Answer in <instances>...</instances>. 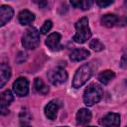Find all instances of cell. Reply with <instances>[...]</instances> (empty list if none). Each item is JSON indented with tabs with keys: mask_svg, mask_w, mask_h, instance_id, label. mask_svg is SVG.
Listing matches in <instances>:
<instances>
[{
	"mask_svg": "<svg viewBox=\"0 0 127 127\" xmlns=\"http://www.w3.org/2000/svg\"><path fill=\"white\" fill-rule=\"evenodd\" d=\"M75 34L72 37V40L75 43L78 44H83L85 43L87 40L90 39L91 37V32L89 29V25H88V19L86 17H82L81 19H79L75 25Z\"/></svg>",
	"mask_w": 127,
	"mask_h": 127,
	"instance_id": "obj_1",
	"label": "cell"
},
{
	"mask_svg": "<svg viewBox=\"0 0 127 127\" xmlns=\"http://www.w3.org/2000/svg\"><path fill=\"white\" fill-rule=\"evenodd\" d=\"M103 95L102 87L97 83H91L87 86L83 93V101L85 105L92 106L93 104L100 101Z\"/></svg>",
	"mask_w": 127,
	"mask_h": 127,
	"instance_id": "obj_2",
	"label": "cell"
},
{
	"mask_svg": "<svg viewBox=\"0 0 127 127\" xmlns=\"http://www.w3.org/2000/svg\"><path fill=\"white\" fill-rule=\"evenodd\" d=\"M22 44L25 49L34 50L40 45V33L35 27L28 28L23 37H22Z\"/></svg>",
	"mask_w": 127,
	"mask_h": 127,
	"instance_id": "obj_3",
	"label": "cell"
},
{
	"mask_svg": "<svg viewBox=\"0 0 127 127\" xmlns=\"http://www.w3.org/2000/svg\"><path fill=\"white\" fill-rule=\"evenodd\" d=\"M92 69L89 64H83L81 65L75 72L72 80V87L79 88L81 87L91 76Z\"/></svg>",
	"mask_w": 127,
	"mask_h": 127,
	"instance_id": "obj_4",
	"label": "cell"
},
{
	"mask_svg": "<svg viewBox=\"0 0 127 127\" xmlns=\"http://www.w3.org/2000/svg\"><path fill=\"white\" fill-rule=\"evenodd\" d=\"M48 79L54 85H60L66 81L67 72L63 65H57L48 71Z\"/></svg>",
	"mask_w": 127,
	"mask_h": 127,
	"instance_id": "obj_5",
	"label": "cell"
},
{
	"mask_svg": "<svg viewBox=\"0 0 127 127\" xmlns=\"http://www.w3.org/2000/svg\"><path fill=\"white\" fill-rule=\"evenodd\" d=\"M101 23L103 26L107 28H111L114 26H126L127 18L126 17L119 18L114 14H105L101 17Z\"/></svg>",
	"mask_w": 127,
	"mask_h": 127,
	"instance_id": "obj_6",
	"label": "cell"
},
{
	"mask_svg": "<svg viewBox=\"0 0 127 127\" xmlns=\"http://www.w3.org/2000/svg\"><path fill=\"white\" fill-rule=\"evenodd\" d=\"M13 90L18 96H26L29 93V80L26 77H19L13 83Z\"/></svg>",
	"mask_w": 127,
	"mask_h": 127,
	"instance_id": "obj_7",
	"label": "cell"
},
{
	"mask_svg": "<svg viewBox=\"0 0 127 127\" xmlns=\"http://www.w3.org/2000/svg\"><path fill=\"white\" fill-rule=\"evenodd\" d=\"M61 34L55 32V33H52L48 36L47 40H46V45L47 47L51 50V51H54V52H57V51H60L63 49V46L61 45Z\"/></svg>",
	"mask_w": 127,
	"mask_h": 127,
	"instance_id": "obj_8",
	"label": "cell"
},
{
	"mask_svg": "<svg viewBox=\"0 0 127 127\" xmlns=\"http://www.w3.org/2000/svg\"><path fill=\"white\" fill-rule=\"evenodd\" d=\"M60 106H61V103L59 100H57V99L51 100L45 106V115L47 116V118H49L51 120H55Z\"/></svg>",
	"mask_w": 127,
	"mask_h": 127,
	"instance_id": "obj_9",
	"label": "cell"
},
{
	"mask_svg": "<svg viewBox=\"0 0 127 127\" xmlns=\"http://www.w3.org/2000/svg\"><path fill=\"white\" fill-rule=\"evenodd\" d=\"M14 100V96L12 94V92L7 89L5 91H3L1 93V107H0V111L2 115H5L8 113V106L11 104V102Z\"/></svg>",
	"mask_w": 127,
	"mask_h": 127,
	"instance_id": "obj_10",
	"label": "cell"
},
{
	"mask_svg": "<svg viewBox=\"0 0 127 127\" xmlns=\"http://www.w3.org/2000/svg\"><path fill=\"white\" fill-rule=\"evenodd\" d=\"M13 17V9L8 5H2L0 8V26H4Z\"/></svg>",
	"mask_w": 127,
	"mask_h": 127,
	"instance_id": "obj_11",
	"label": "cell"
},
{
	"mask_svg": "<svg viewBox=\"0 0 127 127\" xmlns=\"http://www.w3.org/2000/svg\"><path fill=\"white\" fill-rule=\"evenodd\" d=\"M100 124L104 126H119L120 115L117 113H108L101 119Z\"/></svg>",
	"mask_w": 127,
	"mask_h": 127,
	"instance_id": "obj_12",
	"label": "cell"
},
{
	"mask_svg": "<svg viewBox=\"0 0 127 127\" xmlns=\"http://www.w3.org/2000/svg\"><path fill=\"white\" fill-rule=\"evenodd\" d=\"M91 119V112L86 108H80L76 113V123L78 125H86Z\"/></svg>",
	"mask_w": 127,
	"mask_h": 127,
	"instance_id": "obj_13",
	"label": "cell"
},
{
	"mask_svg": "<svg viewBox=\"0 0 127 127\" xmlns=\"http://www.w3.org/2000/svg\"><path fill=\"white\" fill-rule=\"evenodd\" d=\"M89 55H90V53L85 49H82V48L81 49H75L70 53L69 59L72 62H80V61L87 59L89 57Z\"/></svg>",
	"mask_w": 127,
	"mask_h": 127,
	"instance_id": "obj_14",
	"label": "cell"
},
{
	"mask_svg": "<svg viewBox=\"0 0 127 127\" xmlns=\"http://www.w3.org/2000/svg\"><path fill=\"white\" fill-rule=\"evenodd\" d=\"M10 76H11V68H10V66L5 63L1 64V67H0V86L1 87L4 86V84L10 78Z\"/></svg>",
	"mask_w": 127,
	"mask_h": 127,
	"instance_id": "obj_15",
	"label": "cell"
},
{
	"mask_svg": "<svg viewBox=\"0 0 127 127\" xmlns=\"http://www.w3.org/2000/svg\"><path fill=\"white\" fill-rule=\"evenodd\" d=\"M18 19L22 25H29L35 20V15L29 10H23L19 13Z\"/></svg>",
	"mask_w": 127,
	"mask_h": 127,
	"instance_id": "obj_16",
	"label": "cell"
},
{
	"mask_svg": "<svg viewBox=\"0 0 127 127\" xmlns=\"http://www.w3.org/2000/svg\"><path fill=\"white\" fill-rule=\"evenodd\" d=\"M94 0H70V4L72 7L80 9V10H88Z\"/></svg>",
	"mask_w": 127,
	"mask_h": 127,
	"instance_id": "obj_17",
	"label": "cell"
},
{
	"mask_svg": "<svg viewBox=\"0 0 127 127\" xmlns=\"http://www.w3.org/2000/svg\"><path fill=\"white\" fill-rule=\"evenodd\" d=\"M114 77H115V73L112 70H109V69H106V70L102 71L98 75V79L102 84H108Z\"/></svg>",
	"mask_w": 127,
	"mask_h": 127,
	"instance_id": "obj_18",
	"label": "cell"
},
{
	"mask_svg": "<svg viewBox=\"0 0 127 127\" xmlns=\"http://www.w3.org/2000/svg\"><path fill=\"white\" fill-rule=\"evenodd\" d=\"M34 87H35V90H36L38 93H40V94L45 95V94H47V93L49 92V87H48V86L44 83V81H43L41 78H39V77L35 78Z\"/></svg>",
	"mask_w": 127,
	"mask_h": 127,
	"instance_id": "obj_19",
	"label": "cell"
},
{
	"mask_svg": "<svg viewBox=\"0 0 127 127\" xmlns=\"http://www.w3.org/2000/svg\"><path fill=\"white\" fill-rule=\"evenodd\" d=\"M89 48H91L93 51L95 52H99V51H102L104 49V45L98 40V39H94V40H91L90 43H89Z\"/></svg>",
	"mask_w": 127,
	"mask_h": 127,
	"instance_id": "obj_20",
	"label": "cell"
},
{
	"mask_svg": "<svg viewBox=\"0 0 127 127\" xmlns=\"http://www.w3.org/2000/svg\"><path fill=\"white\" fill-rule=\"evenodd\" d=\"M52 26H53V23L51 20H47L45 21V23L43 24L42 28H41V33L42 34H47L51 29H52Z\"/></svg>",
	"mask_w": 127,
	"mask_h": 127,
	"instance_id": "obj_21",
	"label": "cell"
},
{
	"mask_svg": "<svg viewBox=\"0 0 127 127\" xmlns=\"http://www.w3.org/2000/svg\"><path fill=\"white\" fill-rule=\"evenodd\" d=\"M95 1H96V4L101 8H105L114 2V0H95Z\"/></svg>",
	"mask_w": 127,
	"mask_h": 127,
	"instance_id": "obj_22",
	"label": "cell"
},
{
	"mask_svg": "<svg viewBox=\"0 0 127 127\" xmlns=\"http://www.w3.org/2000/svg\"><path fill=\"white\" fill-rule=\"evenodd\" d=\"M120 65H121L123 68L127 67V54H124V55L122 56V58H121V64H120Z\"/></svg>",
	"mask_w": 127,
	"mask_h": 127,
	"instance_id": "obj_23",
	"label": "cell"
},
{
	"mask_svg": "<svg viewBox=\"0 0 127 127\" xmlns=\"http://www.w3.org/2000/svg\"><path fill=\"white\" fill-rule=\"evenodd\" d=\"M34 2H36V3H38L41 7H46V5H47V1L46 0H33Z\"/></svg>",
	"mask_w": 127,
	"mask_h": 127,
	"instance_id": "obj_24",
	"label": "cell"
},
{
	"mask_svg": "<svg viewBox=\"0 0 127 127\" xmlns=\"http://www.w3.org/2000/svg\"><path fill=\"white\" fill-rule=\"evenodd\" d=\"M126 4H127V2H126Z\"/></svg>",
	"mask_w": 127,
	"mask_h": 127,
	"instance_id": "obj_25",
	"label": "cell"
}]
</instances>
